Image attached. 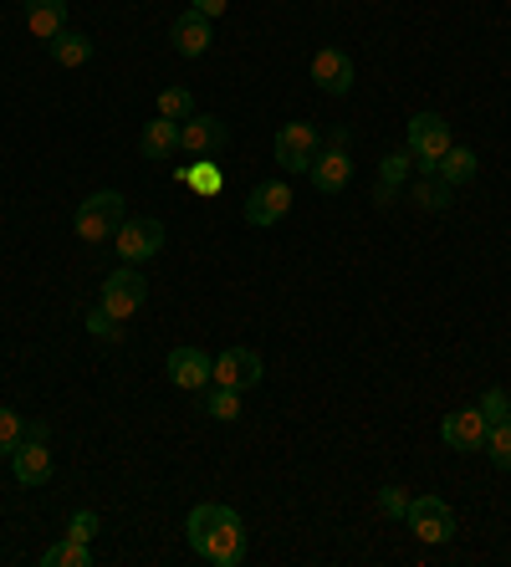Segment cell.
Wrapping results in <instances>:
<instances>
[{"mask_svg":"<svg viewBox=\"0 0 511 567\" xmlns=\"http://www.w3.org/2000/svg\"><path fill=\"white\" fill-rule=\"evenodd\" d=\"M185 537H189V547H195V557H204V563H215V567L246 563V521L230 506H221V501L195 506L185 521Z\"/></svg>","mask_w":511,"mask_h":567,"instance_id":"cell-1","label":"cell"},{"mask_svg":"<svg viewBox=\"0 0 511 567\" xmlns=\"http://www.w3.org/2000/svg\"><path fill=\"white\" fill-rule=\"evenodd\" d=\"M123 195L119 189H98V195H87L83 210H77V235H83L87 246H102V241H113L123 225Z\"/></svg>","mask_w":511,"mask_h":567,"instance_id":"cell-2","label":"cell"},{"mask_svg":"<svg viewBox=\"0 0 511 567\" xmlns=\"http://www.w3.org/2000/svg\"><path fill=\"white\" fill-rule=\"evenodd\" d=\"M409 153H414V169L420 174H435V164H440V153L450 149V123H445L440 113H414L409 118Z\"/></svg>","mask_w":511,"mask_h":567,"instance_id":"cell-3","label":"cell"},{"mask_svg":"<svg viewBox=\"0 0 511 567\" xmlns=\"http://www.w3.org/2000/svg\"><path fill=\"white\" fill-rule=\"evenodd\" d=\"M404 521H409V532L420 537V542H429V547H440V542L456 537V511H450V501H440V496H414Z\"/></svg>","mask_w":511,"mask_h":567,"instance_id":"cell-4","label":"cell"},{"mask_svg":"<svg viewBox=\"0 0 511 567\" xmlns=\"http://www.w3.org/2000/svg\"><path fill=\"white\" fill-rule=\"evenodd\" d=\"M113 250L123 256V267H138V261H153L159 250H164V225L149 215H134L123 220L119 235H113Z\"/></svg>","mask_w":511,"mask_h":567,"instance_id":"cell-5","label":"cell"},{"mask_svg":"<svg viewBox=\"0 0 511 567\" xmlns=\"http://www.w3.org/2000/svg\"><path fill=\"white\" fill-rule=\"evenodd\" d=\"M144 301H149V282L138 276V267H119L108 282H102V307H108L119 322L134 318Z\"/></svg>","mask_w":511,"mask_h":567,"instance_id":"cell-6","label":"cell"},{"mask_svg":"<svg viewBox=\"0 0 511 567\" xmlns=\"http://www.w3.org/2000/svg\"><path fill=\"white\" fill-rule=\"evenodd\" d=\"M272 149H276V164L287 169V174H307L312 159H317V128L312 123H282Z\"/></svg>","mask_w":511,"mask_h":567,"instance_id":"cell-7","label":"cell"},{"mask_svg":"<svg viewBox=\"0 0 511 567\" xmlns=\"http://www.w3.org/2000/svg\"><path fill=\"white\" fill-rule=\"evenodd\" d=\"M225 138H230V128H225L215 113H189L185 123H179V149L195 153V159H210V153H221Z\"/></svg>","mask_w":511,"mask_h":567,"instance_id":"cell-8","label":"cell"},{"mask_svg":"<svg viewBox=\"0 0 511 567\" xmlns=\"http://www.w3.org/2000/svg\"><path fill=\"white\" fill-rule=\"evenodd\" d=\"M287 210H291V189L282 180L256 184L251 195H246V225H256V231H266V225H276V220H287Z\"/></svg>","mask_w":511,"mask_h":567,"instance_id":"cell-9","label":"cell"},{"mask_svg":"<svg viewBox=\"0 0 511 567\" xmlns=\"http://www.w3.org/2000/svg\"><path fill=\"white\" fill-rule=\"evenodd\" d=\"M307 77L323 87L327 98H342V93H353V57H348V51H338V47H323L317 57H312Z\"/></svg>","mask_w":511,"mask_h":567,"instance_id":"cell-10","label":"cell"},{"mask_svg":"<svg viewBox=\"0 0 511 567\" xmlns=\"http://www.w3.org/2000/svg\"><path fill=\"white\" fill-rule=\"evenodd\" d=\"M486 415L481 409H450V415L440 419V440L450 445V451H486Z\"/></svg>","mask_w":511,"mask_h":567,"instance_id":"cell-11","label":"cell"},{"mask_svg":"<svg viewBox=\"0 0 511 567\" xmlns=\"http://www.w3.org/2000/svg\"><path fill=\"white\" fill-rule=\"evenodd\" d=\"M261 373H266V368H261V353L256 348H225L221 358H215V384L240 389V394L261 384Z\"/></svg>","mask_w":511,"mask_h":567,"instance_id":"cell-12","label":"cell"},{"mask_svg":"<svg viewBox=\"0 0 511 567\" xmlns=\"http://www.w3.org/2000/svg\"><path fill=\"white\" fill-rule=\"evenodd\" d=\"M164 368H170V384L174 389H189V394H195V389H204V384H215V358H210V353H200V348H174Z\"/></svg>","mask_w":511,"mask_h":567,"instance_id":"cell-13","label":"cell"},{"mask_svg":"<svg viewBox=\"0 0 511 567\" xmlns=\"http://www.w3.org/2000/svg\"><path fill=\"white\" fill-rule=\"evenodd\" d=\"M11 470L21 485H47L51 481V445L47 440H21L11 451Z\"/></svg>","mask_w":511,"mask_h":567,"instance_id":"cell-14","label":"cell"},{"mask_svg":"<svg viewBox=\"0 0 511 567\" xmlns=\"http://www.w3.org/2000/svg\"><path fill=\"white\" fill-rule=\"evenodd\" d=\"M307 180L317 184L323 195H338L342 184L353 180V159H348V149H333V144H327V149L317 153V159H312V169H307Z\"/></svg>","mask_w":511,"mask_h":567,"instance_id":"cell-15","label":"cell"},{"mask_svg":"<svg viewBox=\"0 0 511 567\" xmlns=\"http://www.w3.org/2000/svg\"><path fill=\"white\" fill-rule=\"evenodd\" d=\"M409 174H414V153H409V149L389 153V159L378 164V184H374V205H378V210H389V205L399 200V189L409 184Z\"/></svg>","mask_w":511,"mask_h":567,"instance_id":"cell-16","label":"cell"},{"mask_svg":"<svg viewBox=\"0 0 511 567\" xmlns=\"http://www.w3.org/2000/svg\"><path fill=\"white\" fill-rule=\"evenodd\" d=\"M174 149H179V123L174 118H149L144 123V134H138V153L144 159H153V164H164V159H174Z\"/></svg>","mask_w":511,"mask_h":567,"instance_id":"cell-17","label":"cell"},{"mask_svg":"<svg viewBox=\"0 0 511 567\" xmlns=\"http://www.w3.org/2000/svg\"><path fill=\"white\" fill-rule=\"evenodd\" d=\"M170 41H174V51H179V57H204V51H210V21H204L200 11L174 16Z\"/></svg>","mask_w":511,"mask_h":567,"instance_id":"cell-18","label":"cell"},{"mask_svg":"<svg viewBox=\"0 0 511 567\" xmlns=\"http://www.w3.org/2000/svg\"><path fill=\"white\" fill-rule=\"evenodd\" d=\"M26 26H32L36 41L67 32V0H26Z\"/></svg>","mask_w":511,"mask_h":567,"instance_id":"cell-19","label":"cell"},{"mask_svg":"<svg viewBox=\"0 0 511 567\" xmlns=\"http://www.w3.org/2000/svg\"><path fill=\"white\" fill-rule=\"evenodd\" d=\"M450 200H456V184H445L440 174H420V180L409 184V205H420L429 215H445Z\"/></svg>","mask_w":511,"mask_h":567,"instance_id":"cell-20","label":"cell"},{"mask_svg":"<svg viewBox=\"0 0 511 567\" xmlns=\"http://www.w3.org/2000/svg\"><path fill=\"white\" fill-rule=\"evenodd\" d=\"M476 169H481L476 149H465V144H450V149L440 153V164H435V174H440L445 184H471V180H476Z\"/></svg>","mask_w":511,"mask_h":567,"instance_id":"cell-21","label":"cell"},{"mask_svg":"<svg viewBox=\"0 0 511 567\" xmlns=\"http://www.w3.org/2000/svg\"><path fill=\"white\" fill-rule=\"evenodd\" d=\"M47 47H51V62L57 67H83V62H92V36H83V32H57Z\"/></svg>","mask_w":511,"mask_h":567,"instance_id":"cell-22","label":"cell"},{"mask_svg":"<svg viewBox=\"0 0 511 567\" xmlns=\"http://www.w3.org/2000/svg\"><path fill=\"white\" fill-rule=\"evenodd\" d=\"M41 563H47V567H87V563H92V542L62 537V542H51V547L41 552Z\"/></svg>","mask_w":511,"mask_h":567,"instance_id":"cell-23","label":"cell"},{"mask_svg":"<svg viewBox=\"0 0 511 567\" xmlns=\"http://www.w3.org/2000/svg\"><path fill=\"white\" fill-rule=\"evenodd\" d=\"M486 455H491L496 470H511V419H501V424L486 430Z\"/></svg>","mask_w":511,"mask_h":567,"instance_id":"cell-24","label":"cell"},{"mask_svg":"<svg viewBox=\"0 0 511 567\" xmlns=\"http://www.w3.org/2000/svg\"><path fill=\"white\" fill-rule=\"evenodd\" d=\"M204 415H215V419H240V389H225V384H215V394L204 399Z\"/></svg>","mask_w":511,"mask_h":567,"instance_id":"cell-25","label":"cell"},{"mask_svg":"<svg viewBox=\"0 0 511 567\" xmlns=\"http://www.w3.org/2000/svg\"><path fill=\"white\" fill-rule=\"evenodd\" d=\"M87 333H92V337H102V343H119V337H123V322L113 318V312H108V307H102V301H98V307L87 312Z\"/></svg>","mask_w":511,"mask_h":567,"instance_id":"cell-26","label":"cell"},{"mask_svg":"<svg viewBox=\"0 0 511 567\" xmlns=\"http://www.w3.org/2000/svg\"><path fill=\"white\" fill-rule=\"evenodd\" d=\"M159 113L174 118V123H185V118L195 113V98H189L185 87H170V93H159Z\"/></svg>","mask_w":511,"mask_h":567,"instance_id":"cell-27","label":"cell"},{"mask_svg":"<svg viewBox=\"0 0 511 567\" xmlns=\"http://www.w3.org/2000/svg\"><path fill=\"white\" fill-rule=\"evenodd\" d=\"M26 440V424H21L16 409H0V455H11Z\"/></svg>","mask_w":511,"mask_h":567,"instance_id":"cell-28","label":"cell"},{"mask_svg":"<svg viewBox=\"0 0 511 567\" xmlns=\"http://www.w3.org/2000/svg\"><path fill=\"white\" fill-rule=\"evenodd\" d=\"M476 409L486 415V424H501V419H511V399H507V389H486Z\"/></svg>","mask_w":511,"mask_h":567,"instance_id":"cell-29","label":"cell"},{"mask_svg":"<svg viewBox=\"0 0 511 567\" xmlns=\"http://www.w3.org/2000/svg\"><path fill=\"white\" fill-rule=\"evenodd\" d=\"M378 511H384L389 521H404V511H409L404 485H384V491H378Z\"/></svg>","mask_w":511,"mask_h":567,"instance_id":"cell-30","label":"cell"},{"mask_svg":"<svg viewBox=\"0 0 511 567\" xmlns=\"http://www.w3.org/2000/svg\"><path fill=\"white\" fill-rule=\"evenodd\" d=\"M189 184H195V189H200V195H221V169H210L200 159V164H189V174H185Z\"/></svg>","mask_w":511,"mask_h":567,"instance_id":"cell-31","label":"cell"},{"mask_svg":"<svg viewBox=\"0 0 511 567\" xmlns=\"http://www.w3.org/2000/svg\"><path fill=\"white\" fill-rule=\"evenodd\" d=\"M67 537H77V542H92V537H98V511H77V517L67 521Z\"/></svg>","mask_w":511,"mask_h":567,"instance_id":"cell-32","label":"cell"},{"mask_svg":"<svg viewBox=\"0 0 511 567\" xmlns=\"http://www.w3.org/2000/svg\"><path fill=\"white\" fill-rule=\"evenodd\" d=\"M225 5H230V0H189V11H200L204 21H215V16H225Z\"/></svg>","mask_w":511,"mask_h":567,"instance_id":"cell-33","label":"cell"}]
</instances>
